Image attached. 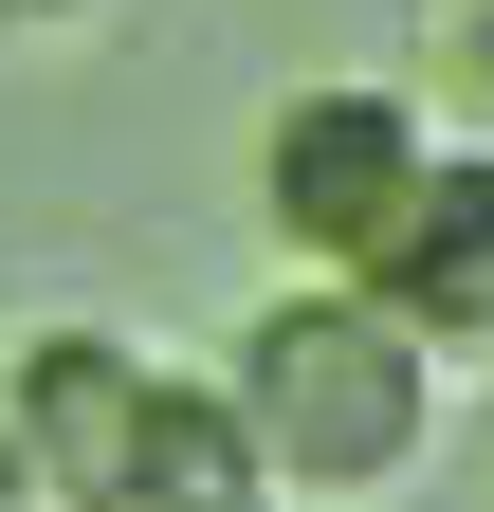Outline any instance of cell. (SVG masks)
Returning <instances> with one entry per match:
<instances>
[{"mask_svg": "<svg viewBox=\"0 0 494 512\" xmlns=\"http://www.w3.org/2000/svg\"><path fill=\"white\" fill-rule=\"evenodd\" d=\"M220 384H238V421H257V476L275 494H330V512L421 494L440 439H458V348L403 330L366 275H275L257 311H238Z\"/></svg>", "mask_w": 494, "mask_h": 512, "instance_id": "obj_1", "label": "cell"}, {"mask_svg": "<svg viewBox=\"0 0 494 512\" xmlns=\"http://www.w3.org/2000/svg\"><path fill=\"white\" fill-rule=\"evenodd\" d=\"M92 19V0H0V37H74Z\"/></svg>", "mask_w": 494, "mask_h": 512, "instance_id": "obj_7", "label": "cell"}, {"mask_svg": "<svg viewBox=\"0 0 494 512\" xmlns=\"http://www.w3.org/2000/svg\"><path fill=\"white\" fill-rule=\"evenodd\" d=\"M440 74H458V110H494V0H458V37H440Z\"/></svg>", "mask_w": 494, "mask_h": 512, "instance_id": "obj_6", "label": "cell"}, {"mask_svg": "<svg viewBox=\"0 0 494 512\" xmlns=\"http://www.w3.org/2000/svg\"><path fill=\"white\" fill-rule=\"evenodd\" d=\"M0 403H19V439H37V494L129 512V421H147V348L129 330H92V311L19 330V348H0Z\"/></svg>", "mask_w": 494, "mask_h": 512, "instance_id": "obj_3", "label": "cell"}, {"mask_svg": "<svg viewBox=\"0 0 494 512\" xmlns=\"http://www.w3.org/2000/svg\"><path fill=\"white\" fill-rule=\"evenodd\" d=\"M275 494L257 476V421H238L220 366H147V421H129V512H238Z\"/></svg>", "mask_w": 494, "mask_h": 512, "instance_id": "obj_5", "label": "cell"}, {"mask_svg": "<svg viewBox=\"0 0 494 512\" xmlns=\"http://www.w3.org/2000/svg\"><path fill=\"white\" fill-rule=\"evenodd\" d=\"M421 165H440V110L403 74H293L257 128V220H275L293 275H366V238L403 220Z\"/></svg>", "mask_w": 494, "mask_h": 512, "instance_id": "obj_2", "label": "cell"}, {"mask_svg": "<svg viewBox=\"0 0 494 512\" xmlns=\"http://www.w3.org/2000/svg\"><path fill=\"white\" fill-rule=\"evenodd\" d=\"M366 293H385L403 330H440L458 366L494 348V147H476V128H440V165H421L403 220L366 238Z\"/></svg>", "mask_w": 494, "mask_h": 512, "instance_id": "obj_4", "label": "cell"}, {"mask_svg": "<svg viewBox=\"0 0 494 512\" xmlns=\"http://www.w3.org/2000/svg\"><path fill=\"white\" fill-rule=\"evenodd\" d=\"M37 494V439H19V403H0V512H19Z\"/></svg>", "mask_w": 494, "mask_h": 512, "instance_id": "obj_8", "label": "cell"}]
</instances>
